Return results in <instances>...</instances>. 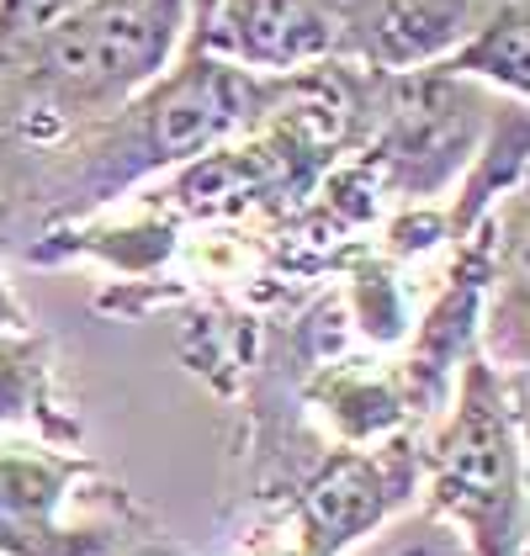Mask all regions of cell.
<instances>
[{
  "instance_id": "8fae6325",
  "label": "cell",
  "mask_w": 530,
  "mask_h": 556,
  "mask_svg": "<svg viewBox=\"0 0 530 556\" xmlns=\"http://www.w3.org/2000/svg\"><path fill=\"white\" fill-rule=\"evenodd\" d=\"M117 556H186V552H180V546H171L165 535H154V530H149V535H138L128 552H117Z\"/></svg>"
},
{
  "instance_id": "4fadbf2b",
  "label": "cell",
  "mask_w": 530,
  "mask_h": 556,
  "mask_svg": "<svg viewBox=\"0 0 530 556\" xmlns=\"http://www.w3.org/2000/svg\"><path fill=\"white\" fill-rule=\"evenodd\" d=\"M160 5H186V11H191V0H160Z\"/></svg>"
},
{
  "instance_id": "7a4b0ae2",
  "label": "cell",
  "mask_w": 530,
  "mask_h": 556,
  "mask_svg": "<svg viewBox=\"0 0 530 556\" xmlns=\"http://www.w3.org/2000/svg\"><path fill=\"white\" fill-rule=\"evenodd\" d=\"M191 11L160 0H86L48 38L0 64V80L33 96L27 112L70 123H106L143 86H154L186 48Z\"/></svg>"
},
{
  "instance_id": "9c48e42d",
  "label": "cell",
  "mask_w": 530,
  "mask_h": 556,
  "mask_svg": "<svg viewBox=\"0 0 530 556\" xmlns=\"http://www.w3.org/2000/svg\"><path fill=\"white\" fill-rule=\"evenodd\" d=\"M86 0H0V64L48 38L59 22H70Z\"/></svg>"
},
{
  "instance_id": "30bf717a",
  "label": "cell",
  "mask_w": 530,
  "mask_h": 556,
  "mask_svg": "<svg viewBox=\"0 0 530 556\" xmlns=\"http://www.w3.org/2000/svg\"><path fill=\"white\" fill-rule=\"evenodd\" d=\"M371 556H472L467 552V541L445 525V519H436V514H414V519H403V525H393L377 546H371Z\"/></svg>"
},
{
  "instance_id": "6da1fadb",
  "label": "cell",
  "mask_w": 530,
  "mask_h": 556,
  "mask_svg": "<svg viewBox=\"0 0 530 556\" xmlns=\"http://www.w3.org/2000/svg\"><path fill=\"white\" fill-rule=\"evenodd\" d=\"M287 80L292 75H261V70H244L234 59L186 43L154 86H143L128 106H117L101 123V138L90 149L96 191L106 197L132 175L191 165V160L228 149L234 138L261 128L276 112V101L287 96Z\"/></svg>"
},
{
  "instance_id": "52a82bcc",
  "label": "cell",
  "mask_w": 530,
  "mask_h": 556,
  "mask_svg": "<svg viewBox=\"0 0 530 556\" xmlns=\"http://www.w3.org/2000/svg\"><path fill=\"white\" fill-rule=\"evenodd\" d=\"M526 0H499L483 22L462 38V43L436 64L445 80H467V86H488L493 96H515L526 101L530 86V33H526Z\"/></svg>"
},
{
  "instance_id": "277c9868",
  "label": "cell",
  "mask_w": 530,
  "mask_h": 556,
  "mask_svg": "<svg viewBox=\"0 0 530 556\" xmlns=\"http://www.w3.org/2000/svg\"><path fill=\"white\" fill-rule=\"evenodd\" d=\"M90 462L59 445H0V556H117L149 535L143 514L75 519L70 504L90 498Z\"/></svg>"
},
{
  "instance_id": "7c38bea8",
  "label": "cell",
  "mask_w": 530,
  "mask_h": 556,
  "mask_svg": "<svg viewBox=\"0 0 530 556\" xmlns=\"http://www.w3.org/2000/svg\"><path fill=\"white\" fill-rule=\"evenodd\" d=\"M213 5H218V0H191V33L207 22V11H213ZM191 33H186V38H191Z\"/></svg>"
},
{
  "instance_id": "ba28073f",
  "label": "cell",
  "mask_w": 530,
  "mask_h": 556,
  "mask_svg": "<svg viewBox=\"0 0 530 556\" xmlns=\"http://www.w3.org/2000/svg\"><path fill=\"white\" fill-rule=\"evenodd\" d=\"M38 419L48 434H70L64 419H53L48 408V371L27 334L0 329V425H22Z\"/></svg>"
},
{
  "instance_id": "3957f363",
  "label": "cell",
  "mask_w": 530,
  "mask_h": 556,
  "mask_svg": "<svg viewBox=\"0 0 530 556\" xmlns=\"http://www.w3.org/2000/svg\"><path fill=\"white\" fill-rule=\"evenodd\" d=\"M430 514L445 519L472 556H526V408L504 371L467 361L456 403L425 451Z\"/></svg>"
},
{
  "instance_id": "8992f818",
  "label": "cell",
  "mask_w": 530,
  "mask_h": 556,
  "mask_svg": "<svg viewBox=\"0 0 530 556\" xmlns=\"http://www.w3.org/2000/svg\"><path fill=\"white\" fill-rule=\"evenodd\" d=\"M419 471L425 451L414 440L329 456L298 504V556H345L355 541L377 535L419 488Z\"/></svg>"
},
{
  "instance_id": "5b68a950",
  "label": "cell",
  "mask_w": 530,
  "mask_h": 556,
  "mask_svg": "<svg viewBox=\"0 0 530 556\" xmlns=\"http://www.w3.org/2000/svg\"><path fill=\"white\" fill-rule=\"evenodd\" d=\"M366 0H218L186 43L261 75L351 64Z\"/></svg>"
}]
</instances>
